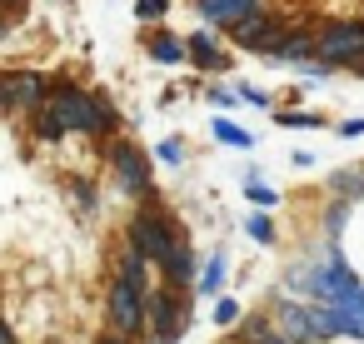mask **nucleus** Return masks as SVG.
Listing matches in <instances>:
<instances>
[{
  "instance_id": "15",
  "label": "nucleus",
  "mask_w": 364,
  "mask_h": 344,
  "mask_svg": "<svg viewBox=\"0 0 364 344\" xmlns=\"http://www.w3.org/2000/svg\"><path fill=\"white\" fill-rule=\"evenodd\" d=\"M225 274H230V254H225V249H215V254L200 264L195 294H220V289H225Z\"/></svg>"
},
{
  "instance_id": "22",
  "label": "nucleus",
  "mask_w": 364,
  "mask_h": 344,
  "mask_svg": "<svg viewBox=\"0 0 364 344\" xmlns=\"http://www.w3.org/2000/svg\"><path fill=\"white\" fill-rule=\"evenodd\" d=\"M349 215H354V205H349V200H329V210H324V240H329V244L344 235Z\"/></svg>"
},
{
  "instance_id": "9",
  "label": "nucleus",
  "mask_w": 364,
  "mask_h": 344,
  "mask_svg": "<svg viewBox=\"0 0 364 344\" xmlns=\"http://www.w3.org/2000/svg\"><path fill=\"white\" fill-rule=\"evenodd\" d=\"M269 319H274V329L289 339V344H319L314 339V319H309V299H274V309H269Z\"/></svg>"
},
{
  "instance_id": "32",
  "label": "nucleus",
  "mask_w": 364,
  "mask_h": 344,
  "mask_svg": "<svg viewBox=\"0 0 364 344\" xmlns=\"http://www.w3.org/2000/svg\"><path fill=\"white\" fill-rule=\"evenodd\" d=\"M26 6H31V0H0V11H6V16L11 11H26Z\"/></svg>"
},
{
  "instance_id": "21",
  "label": "nucleus",
  "mask_w": 364,
  "mask_h": 344,
  "mask_svg": "<svg viewBox=\"0 0 364 344\" xmlns=\"http://www.w3.org/2000/svg\"><path fill=\"white\" fill-rule=\"evenodd\" d=\"M31 130L46 140V145H55V140H65V125H60V115L50 110V105H41L36 115H31Z\"/></svg>"
},
{
  "instance_id": "4",
  "label": "nucleus",
  "mask_w": 364,
  "mask_h": 344,
  "mask_svg": "<svg viewBox=\"0 0 364 344\" xmlns=\"http://www.w3.org/2000/svg\"><path fill=\"white\" fill-rule=\"evenodd\" d=\"M145 329H150V344H175L190 329V294H180L170 284H155L145 294Z\"/></svg>"
},
{
  "instance_id": "2",
  "label": "nucleus",
  "mask_w": 364,
  "mask_h": 344,
  "mask_svg": "<svg viewBox=\"0 0 364 344\" xmlns=\"http://www.w3.org/2000/svg\"><path fill=\"white\" fill-rule=\"evenodd\" d=\"M46 105L60 115L65 135H90V140H110L115 135L105 125V115H100V95L85 90V85H75V80H50V100Z\"/></svg>"
},
{
  "instance_id": "18",
  "label": "nucleus",
  "mask_w": 364,
  "mask_h": 344,
  "mask_svg": "<svg viewBox=\"0 0 364 344\" xmlns=\"http://www.w3.org/2000/svg\"><path fill=\"white\" fill-rule=\"evenodd\" d=\"M245 200H250L255 210H274V205H279V190H274V185H264V180H259V170H245Z\"/></svg>"
},
{
  "instance_id": "16",
  "label": "nucleus",
  "mask_w": 364,
  "mask_h": 344,
  "mask_svg": "<svg viewBox=\"0 0 364 344\" xmlns=\"http://www.w3.org/2000/svg\"><path fill=\"white\" fill-rule=\"evenodd\" d=\"M329 195L334 200H364V165H349V170H334L329 175Z\"/></svg>"
},
{
  "instance_id": "31",
  "label": "nucleus",
  "mask_w": 364,
  "mask_h": 344,
  "mask_svg": "<svg viewBox=\"0 0 364 344\" xmlns=\"http://www.w3.org/2000/svg\"><path fill=\"white\" fill-rule=\"evenodd\" d=\"M95 344H130V339H125V334H115V329H105V334H100Z\"/></svg>"
},
{
  "instance_id": "25",
  "label": "nucleus",
  "mask_w": 364,
  "mask_h": 344,
  "mask_svg": "<svg viewBox=\"0 0 364 344\" xmlns=\"http://www.w3.org/2000/svg\"><path fill=\"white\" fill-rule=\"evenodd\" d=\"M165 16H170V0H135V21L140 26H155Z\"/></svg>"
},
{
  "instance_id": "3",
  "label": "nucleus",
  "mask_w": 364,
  "mask_h": 344,
  "mask_svg": "<svg viewBox=\"0 0 364 344\" xmlns=\"http://www.w3.org/2000/svg\"><path fill=\"white\" fill-rule=\"evenodd\" d=\"M105 160H110V180H115V190L125 200H135V205L155 200V160H150V150H140L135 140H110Z\"/></svg>"
},
{
  "instance_id": "23",
  "label": "nucleus",
  "mask_w": 364,
  "mask_h": 344,
  "mask_svg": "<svg viewBox=\"0 0 364 344\" xmlns=\"http://www.w3.org/2000/svg\"><path fill=\"white\" fill-rule=\"evenodd\" d=\"M245 235H250L255 244H274V240H279V230H274V215H269V210H255V215L245 220Z\"/></svg>"
},
{
  "instance_id": "26",
  "label": "nucleus",
  "mask_w": 364,
  "mask_h": 344,
  "mask_svg": "<svg viewBox=\"0 0 364 344\" xmlns=\"http://www.w3.org/2000/svg\"><path fill=\"white\" fill-rule=\"evenodd\" d=\"M155 160H160V165H185V140H180V135L160 140V145H155Z\"/></svg>"
},
{
  "instance_id": "13",
  "label": "nucleus",
  "mask_w": 364,
  "mask_h": 344,
  "mask_svg": "<svg viewBox=\"0 0 364 344\" xmlns=\"http://www.w3.org/2000/svg\"><path fill=\"white\" fill-rule=\"evenodd\" d=\"M269 60H289V65H309L314 60V31H304V26H294L279 45H274V55Z\"/></svg>"
},
{
  "instance_id": "27",
  "label": "nucleus",
  "mask_w": 364,
  "mask_h": 344,
  "mask_svg": "<svg viewBox=\"0 0 364 344\" xmlns=\"http://www.w3.org/2000/svg\"><path fill=\"white\" fill-rule=\"evenodd\" d=\"M210 105H220V110H235V105H240V90H230V85H215V90H210Z\"/></svg>"
},
{
  "instance_id": "30",
  "label": "nucleus",
  "mask_w": 364,
  "mask_h": 344,
  "mask_svg": "<svg viewBox=\"0 0 364 344\" xmlns=\"http://www.w3.org/2000/svg\"><path fill=\"white\" fill-rule=\"evenodd\" d=\"M339 135H344V140H359V135H364V120H344Z\"/></svg>"
},
{
  "instance_id": "35",
  "label": "nucleus",
  "mask_w": 364,
  "mask_h": 344,
  "mask_svg": "<svg viewBox=\"0 0 364 344\" xmlns=\"http://www.w3.org/2000/svg\"><path fill=\"white\" fill-rule=\"evenodd\" d=\"M6 36H11V16H6V11H0V41H6Z\"/></svg>"
},
{
  "instance_id": "29",
  "label": "nucleus",
  "mask_w": 364,
  "mask_h": 344,
  "mask_svg": "<svg viewBox=\"0 0 364 344\" xmlns=\"http://www.w3.org/2000/svg\"><path fill=\"white\" fill-rule=\"evenodd\" d=\"M75 200H80V205H85V210H95V190H90V185H85V180H75Z\"/></svg>"
},
{
  "instance_id": "8",
  "label": "nucleus",
  "mask_w": 364,
  "mask_h": 344,
  "mask_svg": "<svg viewBox=\"0 0 364 344\" xmlns=\"http://www.w3.org/2000/svg\"><path fill=\"white\" fill-rule=\"evenodd\" d=\"M284 36H289V26H284L279 16H269V11H259V16L230 26V41H235L240 50H250V55H274V45H279Z\"/></svg>"
},
{
  "instance_id": "34",
  "label": "nucleus",
  "mask_w": 364,
  "mask_h": 344,
  "mask_svg": "<svg viewBox=\"0 0 364 344\" xmlns=\"http://www.w3.org/2000/svg\"><path fill=\"white\" fill-rule=\"evenodd\" d=\"M259 344H289V339H284V334H279V329H269V334H264V339H259Z\"/></svg>"
},
{
  "instance_id": "33",
  "label": "nucleus",
  "mask_w": 364,
  "mask_h": 344,
  "mask_svg": "<svg viewBox=\"0 0 364 344\" xmlns=\"http://www.w3.org/2000/svg\"><path fill=\"white\" fill-rule=\"evenodd\" d=\"M0 344H16V329H11L6 319H0Z\"/></svg>"
},
{
  "instance_id": "24",
  "label": "nucleus",
  "mask_w": 364,
  "mask_h": 344,
  "mask_svg": "<svg viewBox=\"0 0 364 344\" xmlns=\"http://www.w3.org/2000/svg\"><path fill=\"white\" fill-rule=\"evenodd\" d=\"M210 314H215L220 329H235V324L245 319V304H240L235 294H215V309H210Z\"/></svg>"
},
{
  "instance_id": "14",
  "label": "nucleus",
  "mask_w": 364,
  "mask_h": 344,
  "mask_svg": "<svg viewBox=\"0 0 364 344\" xmlns=\"http://www.w3.org/2000/svg\"><path fill=\"white\" fill-rule=\"evenodd\" d=\"M115 279H125V284H135V289L150 294V259L125 244V249H120V264H115Z\"/></svg>"
},
{
  "instance_id": "6",
  "label": "nucleus",
  "mask_w": 364,
  "mask_h": 344,
  "mask_svg": "<svg viewBox=\"0 0 364 344\" xmlns=\"http://www.w3.org/2000/svg\"><path fill=\"white\" fill-rule=\"evenodd\" d=\"M50 100V80L41 70H6L0 75V115H36Z\"/></svg>"
},
{
  "instance_id": "20",
  "label": "nucleus",
  "mask_w": 364,
  "mask_h": 344,
  "mask_svg": "<svg viewBox=\"0 0 364 344\" xmlns=\"http://www.w3.org/2000/svg\"><path fill=\"white\" fill-rule=\"evenodd\" d=\"M274 125L279 130H324L329 120L314 115V110H274Z\"/></svg>"
},
{
  "instance_id": "17",
  "label": "nucleus",
  "mask_w": 364,
  "mask_h": 344,
  "mask_svg": "<svg viewBox=\"0 0 364 344\" xmlns=\"http://www.w3.org/2000/svg\"><path fill=\"white\" fill-rule=\"evenodd\" d=\"M145 50L160 65H180L185 60V41H175V36H145Z\"/></svg>"
},
{
  "instance_id": "12",
  "label": "nucleus",
  "mask_w": 364,
  "mask_h": 344,
  "mask_svg": "<svg viewBox=\"0 0 364 344\" xmlns=\"http://www.w3.org/2000/svg\"><path fill=\"white\" fill-rule=\"evenodd\" d=\"M185 60H195L200 70H230V55H225V45L215 41V31H190Z\"/></svg>"
},
{
  "instance_id": "10",
  "label": "nucleus",
  "mask_w": 364,
  "mask_h": 344,
  "mask_svg": "<svg viewBox=\"0 0 364 344\" xmlns=\"http://www.w3.org/2000/svg\"><path fill=\"white\" fill-rule=\"evenodd\" d=\"M195 279H200V259H195L190 240H180V244L170 249V259L160 264V284H170V289H180V294H195Z\"/></svg>"
},
{
  "instance_id": "28",
  "label": "nucleus",
  "mask_w": 364,
  "mask_h": 344,
  "mask_svg": "<svg viewBox=\"0 0 364 344\" xmlns=\"http://www.w3.org/2000/svg\"><path fill=\"white\" fill-rule=\"evenodd\" d=\"M240 100H250V105H259V110H269L274 100L264 95V90H255V85H240Z\"/></svg>"
},
{
  "instance_id": "1",
  "label": "nucleus",
  "mask_w": 364,
  "mask_h": 344,
  "mask_svg": "<svg viewBox=\"0 0 364 344\" xmlns=\"http://www.w3.org/2000/svg\"><path fill=\"white\" fill-rule=\"evenodd\" d=\"M180 240H185V235H180V220L160 205V195H155V200H145V205L130 215V225H125V244H130V249H140L155 269L170 259V249H175Z\"/></svg>"
},
{
  "instance_id": "11",
  "label": "nucleus",
  "mask_w": 364,
  "mask_h": 344,
  "mask_svg": "<svg viewBox=\"0 0 364 344\" xmlns=\"http://www.w3.org/2000/svg\"><path fill=\"white\" fill-rule=\"evenodd\" d=\"M195 6H200V16H205L210 26L230 31V26H240V21H250V16H259V11H264V0H195Z\"/></svg>"
},
{
  "instance_id": "7",
  "label": "nucleus",
  "mask_w": 364,
  "mask_h": 344,
  "mask_svg": "<svg viewBox=\"0 0 364 344\" xmlns=\"http://www.w3.org/2000/svg\"><path fill=\"white\" fill-rule=\"evenodd\" d=\"M105 329L135 339L145 329V289H135L125 279H110V289H105Z\"/></svg>"
},
{
  "instance_id": "19",
  "label": "nucleus",
  "mask_w": 364,
  "mask_h": 344,
  "mask_svg": "<svg viewBox=\"0 0 364 344\" xmlns=\"http://www.w3.org/2000/svg\"><path fill=\"white\" fill-rule=\"evenodd\" d=\"M210 135H215L220 145H235V150H255V135H250V130H240V125H235V120H225V115H220V120H210Z\"/></svg>"
},
{
  "instance_id": "5",
  "label": "nucleus",
  "mask_w": 364,
  "mask_h": 344,
  "mask_svg": "<svg viewBox=\"0 0 364 344\" xmlns=\"http://www.w3.org/2000/svg\"><path fill=\"white\" fill-rule=\"evenodd\" d=\"M314 60L329 70L359 65L364 60V21H334V26L314 31Z\"/></svg>"
}]
</instances>
